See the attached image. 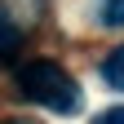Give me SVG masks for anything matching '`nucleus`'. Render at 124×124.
<instances>
[{
  "label": "nucleus",
  "mask_w": 124,
  "mask_h": 124,
  "mask_svg": "<svg viewBox=\"0 0 124 124\" xmlns=\"http://www.w3.org/2000/svg\"><path fill=\"white\" fill-rule=\"evenodd\" d=\"M18 89H22L27 102L44 106V111H58V115H75L80 111V84L49 58L22 62L18 67Z\"/></svg>",
  "instance_id": "obj_1"
},
{
  "label": "nucleus",
  "mask_w": 124,
  "mask_h": 124,
  "mask_svg": "<svg viewBox=\"0 0 124 124\" xmlns=\"http://www.w3.org/2000/svg\"><path fill=\"white\" fill-rule=\"evenodd\" d=\"M18 44H22V31L13 27L5 13H0V62H9L13 53H18Z\"/></svg>",
  "instance_id": "obj_2"
},
{
  "label": "nucleus",
  "mask_w": 124,
  "mask_h": 124,
  "mask_svg": "<svg viewBox=\"0 0 124 124\" xmlns=\"http://www.w3.org/2000/svg\"><path fill=\"white\" fill-rule=\"evenodd\" d=\"M102 80L111 84V89H124V44L115 53H106V62H102Z\"/></svg>",
  "instance_id": "obj_3"
},
{
  "label": "nucleus",
  "mask_w": 124,
  "mask_h": 124,
  "mask_svg": "<svg viewBox=\"0 0 124 124\" xmlns=\"http://www.w3.org/2000/svg\"><path fill=\"white\" fill-rule=\"evenodd\" d=\"M98 22L102 27H124V0H98Z\"/></svg>",
  "instance_id": "obj_4"
},
{
  "label": "nucleus",
  "mask_w": 124,
  "mask_h": 124,
  "mask_svg": "<svg viewBox=\"0 0 124 124\" xmlns=\"http://www.w3.org/2000/svg\"><path fill=\"white\" fill-rule=\"evenodd\" d=\"M93 124H124V106H111V111H102Z\"/></svg>",
  "instance_id": "obj_5"
}]
</instances>
